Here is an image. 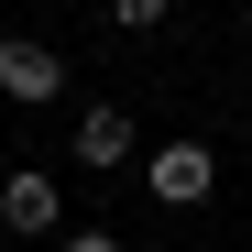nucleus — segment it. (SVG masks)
<instances>
[{
	"label": "nucleus",
	"instance_id": "obj_1",
	"mask_svg": "<svg viewBox=\"0 0 252 252\" xmlns=\"http://www.w3.org/2000/svg\"><path fill=\"white\" fill-rule=\"evenodd\" d=\"M0 99H22V110L66 99V55L44 44V33H11V44H0Z\"/></svg>",
	"mask_w": 252,
	"mask_h": 252
},
{
	"label": "nucleus",
	"instance_id": "obj_2",
	"mask_svg": "<svg viewBox=\"0 0 252 252\" xmlns=\"http://www.w3.org/2000/svg\"><path fill=\"white\" fill-rule=\"evenodd\" d=\"M55 208H66V197H55V176H44V164H22V176H0V220H11L22 241H44V230H55Z\"/></svg>",
	"mask_w": 252,
	"mask_h": 252
},
{
	"label": "nucleus",
	"instance_id": "obj_3",
	"mask_svg": "<svg viewBox=\"0 0 252 252\" xmlns=\"http://www.w3.org/2000/svg\"><path fill=\"white\" fill-rule=\"evenodd\" d=\"M208 187H220V164H208V143H164V154H154V197H164V208H197Z\"/></svg>",
	"mask_w": 252,
	"mask_h": 252
},
{
	"label": "nucleus",
	"instance_id": "obj_4",
	"mask_svg": "<svg viewBox=\"0 0 252 252\" xmlns=\"http://www.w3.org/2000/svg\"><path fill=\"white\" fill-rule=\"evenodd\" d=\"M77 164H132V110H77Z\"/></svg>",
	"mask_w": 252,
	"mask_h": 252
},
{
	"label": "nucleus",
	"instance_id": "obj_5",
	"mask_svg": "<svg viewBox=\"0 0 252 252\" xmlns=\"http://www.w3.org/2000/svg\"><path fill=\"white\" fill-rule=\"evenodd\" d=\"M110 11H121V22H164L176 0H110Z\"/></svg>",
	"mask_w": 252,
	"mask_h": 252
},
{
	"label": "nucleus",
	"instance_id": "obj_6",
	"mask_svg": "<svg viewBox=\"0 0 252 252\" xmlns=\"http://www.w3.org/2000/svg\"><path fill=\"white\" fill-rule=\"evenodd\" d=\"M66 252H121V241H110V230H77V241H66Z\"/></svg>",
	"mask_w": 252,
	"mask_h": 252
}]
</instances>
